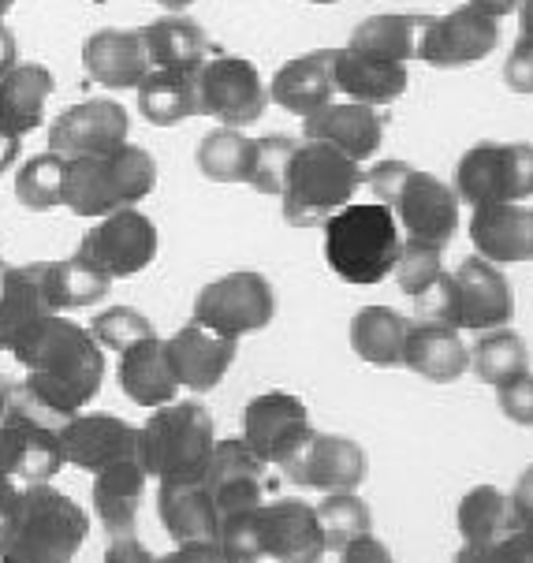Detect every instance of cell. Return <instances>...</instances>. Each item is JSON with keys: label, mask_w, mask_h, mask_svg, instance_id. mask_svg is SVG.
<instances>
[{"label": "cell", "mask_w": 533, "mask_h": 563, "mask_svg": "<svg viewBox=\"0 0 533 563\" xmlns=\"http://www.w3.org/2000/svg\"><path fill=\"white\" fill-rule=\"evenodd\" d=\"M12 355L19 366H26V396L56 422H68L101 393L104 347L93 340L90 329L64 313L34 321L12 347Z\"/></svg>", "instance_id": "6da1fadb"}, {"label": "cell", "mask_w": 533, "mask_h": 563, "mask_svg": "<svg viewBox=\"0 0 533 563\" xmlns=\"http://www.w3.org/2000/svg\"><path fill=\"white\" fill-rule=\"evenodd\" d=\"M90 533V515L60 489L31 485L0 515V563H71Z\"/></svg>", "instance_id": "7a4b0ae2"}, {"label": "cell", "mask_w": 533, "mask_h": 563, "mask_svg": "<svg viewBox=\"0 0 533 563\" xmlns=\"http://www.w3.org/2000/svg\"><path fill=\"white\" fill-rule=\"evenodd\" d=\"M221 549L240 563H321L329 552L318 508L307 500H265L221 522Z\"/></svg>", "instance_id": "3957f363"}, {"label": "cell", "mask_w": 533, "mask_h": 563, "mask_svg": "<svg viewBox=\"0 0 533 563\" xmlns=\"http://www.w3.org/2000/svg\"><path fill=\"white\" fill-rule=\"evenodd\" d=\"M60 426L26 396L23 385L12 388V404L0 418V515L12 511L31 485H45L60 474Z\"/></svg>", "instance_id": "277c9868"}, {"label": "cell", "mask_w": 533, "mask_h": 563, "mask_svg": "<svg viewBox=\"0 0 533 563\" xmlns=\"http://www.w3.org/2000/svg\"><path fill=\"white\" fill-rule=\"evenodd\" d=\"M321 228H325V262L340 280L369 288L392 276L403 251V228L388 206L347 202Z\"/></svg>", "instance_id": "5b68a950"}, {"label": "cell", "mask_w": 533, "mask_h": 563, "mask_svg": "<svg viewBox=\"0 0 533 563\" xmlns=\"http://www.w3.org/2000/svg\"><path fill=\"white\" fill-rule=\"evenodd\" d=\"M366 184L374 187L377 202L392 209L403 228V240L447 246L459 232V195L436 179L433 172L411 168L403 161H380L366 172Z\"/></svg>", "instance_id": "8992f818"}, {"label": "cell", "mask_w": 533, "mask_h": 563, "mask_svg": "<svg viewBox=\"0 0 533 563\" xmlns=\"http://www.w3.org/2000/svg\"><path fill=\"white\" fill-rule=\"evenodd\" d=\"M362 179H366V172H362L355 157L340 154L329 142H299L280 190L284 221L291 228L325 224L332 213H340L351 202V195L362 187Z\"/></svg>", "instance_id": "52a82bcc"}, {"label": "cell", "mask_w": 533, "mask_h": 563, "mask_svg": "<svg viewBox=\"0 0 533 563\" xmlns=\"http://www.w3.org/2000/svg\"><path fill=\"white\" fill-rule=\"evenodd\" d=\"M213 444V415L195 399H173L165 407H154L146 426H138V460L157 482L202 478Z\"/></svg>", "instance_id": "ba28073f"}, {"label": "cell", "mask_w": 533, "mask_h": 563, "mask_svg": "<svg viewBox=\"0 0 533 563\" xmlns=\"http://www.w3.org/2000/svg\"><path fill=\"white\" fill-rule=\"evenodd\" d=\"M157 187V165L135 142L109 150V154L68 157V184L64 206L79 217H104L112 209L138 206Z\"/></svg>", "instance_id": "9c48e42d"}, {"label": "cell", "mask_w": 533, "mask_h": 563, "mask_svg": "<svg viewBox=\"0 0 533 563\" xmlns=\"http://www.w3.org/2000/svg\"><path fill=\"white\" fill-rule=\"evenodd\" d=\"M425 307H430V318L447 321L459 332H489L515 318V291L497 262L474 254L455 273H444L441 288Z\"/></svg>", "instance_id": "30bf717a"}, {"label": "cell", "mask_w": 533, "mask_h": 563, "mask_svg": "<svg viewBox=\"0 0 533 563\" xmlns=\"http://www.w3.org/2000/svg\"><path fill=\"white\" fill-rule=\"evenodd\" d=\"M455 195L466 206L526 202L533 198V146L530 142H478L459 157Z\"/></svg>", "instance_id": "8fae6325"}, {"label": "cell", "mask_w": 533, "mask_h": 563, "mask_svg": "<svg viewBox=\"0 0 533 563\" xmlns=\"http://www.w3.org/2000/svg\"><path fill=\"white\" fill-rule=\"evenodd\" d=\"M190 75H195L198 117L216 120L221 128H246L262 120L269 104V86L262 82V71L243 56H206Z\"/></svg>", "instance_id": "7c38bea8"}, {"label": "cell", "mask_w": 533, "mask_h": 563, "mask_svg": "<svg viewBox=\"0 0 533 563\" xmlns=\"http://www.w3.org/2000/svg\"><path fill=\"white\" fill-rule=\"evenodd\" d=\"M276 318V291L262 273H227L221 280L206 284L195 299V318L206 329L221 332V336H251L262 332Z\"/></svg>", "instance_id": "4fadbf2b"}, {"label": "cell", "mask_w": 533, "mask_h": 563, "mask_svg": "<svg viewBox=\"0 0 533 563\" xmlns=\"http://www.w3.org/2000/svg\"><path fill=\"white\" fill-rule=\"evenodd\" d=\"M75 254L87 265H93V269H101L109 280L135 276L146 265H154L157 257V224L138 206L112 209V213L93 221Z\"/></svg>", "instance_id": "5bb4252c"}, {"label": "cell", "mask_w": 533, "mask_h": 563, "mask_svg": "<svg viewBox=\"0 0 533 563\" xmlns=\"http://www.w3.org/2000/svg\"><path fill=\"white\" fill-rule=\"evenodd\" d=\"M318 429L310 426V410L291 393H262L243 407V444L262 463L284 466Z\"/></svg>", "instance_id": "9a60e30c"}, {"label": "cell", "mask_w": 533, "mask_h": 563, "mask_svg": "<svg viewBox=\"0 0 533 563\" xmlns=\"http://www.w3.org/2000/svg\"><path fill=\"white\" fill-rule=\"evenodd\" d=\"M202 482L209 496H213L216 511H221V522L273 500V493H276L269 463H262L258 455L243 444V437H227V441L213 444V455H209V463L202 471Z\"/></svg>", "instance_id": "2e32d148"}, {"label": "cell", "mask_w": 533, "mask_h": 563, "mask_svg": "<svg viewBox=\"0 0 533 563\" xmlns=\"http://www.w3.org/2000/svg\"><path fill=\"white\" fill-rule=\"evenodd\" d=\"M500 42V19L474 8L466 0L463 8H452L447 15H430L418 42V60L430 68H466L485 60Z\"/></svg>", "instance_id": "e0dca14e"}, {"label": "cell", "mask_w": 533, "mask_h": 563, "mask_svg": "<svg viewBox=\"0 0 533 563\" xmlns=\"http://www.w3.org/2000/svg\"><path fill=\"white\" fill-rule=\"evenodd\" d=\"M284 474H288V482L302 485V489H318V493L358 489L369 474V455H366V448L355 444L351 437L313 433L310 441L284 463Z\"/></svg>", "instance_id": "ac0fdd59"}, {"label": "cell", "mask_w": 533, "mask_h": 563, "mask_svg": "<svg viewBox=\"0 0 533 563\" xmlns=\"http://www.w3.org/2000/svg\"><path fill=\"white\" fill-rule=\"evenodd\" d=\"M131 117L120 101L98 98L64 109L49 128V150L60 157H87V154H109L127 142Z\"/></svg>", "instance_id": "d6986e66"}, {"label": "cell", "mask_w": 533, "mask_h": 563, "mask_svg": "<svg viewBox=\"0 0 533 563\" xmlns=\"http://www.w3.org/2000/svg\"><path fill=\"white\" fill-rule=\"evenodd\" d=\"M64 463L75 471L98 474L120 460H138V426L116 415H71L60 426Z\"/></svg>", "instance_id": "ffe728a7"}, {"label": "cell", "mask_w": 533, "mask_h": 563, "mask_svg": "<svg viewBox=\"0 0 533 563\" xmlns=\"http://www.w3.org/2000/svg\"><path fill=\"white\" fill-rule=\"evenodd\" d=\"M165 347H168V362H173V374L179 380V388H190V393H213V388L224 380L227 366L235 362L240 340L221 336V332L190 321L165 340Z\"/></svg>", "instance_id": "44dd1931"}, {"label": "cell", "mask_w": 533, "mask_h": 563, "mask_svg": "<svg viewBox=\"0 0 533 563\" xmlns=\"http://www.w3.org/2000/svg\"><path fill=\"white\" fill-rule=\"evenodd\" d=\"M157 515L176 545H221V511L202 478L157 482Z\"/></svg>", "instance_id": "7402d4cb"}, {"label": "cell", "mask_w": 533, "mask_h": 563, "mask_svg": "<svg viewBox=\"0 0 533 563\" xmlns=\"http://www.w3.org/2000/svg\"><path fill=\"white\" fill-rule=\"evenodd\" d=\"M302 135L313 142H329L340 154L355 157L358 165L369 161L385 142V117L374 104L362 101H329L325 109L310 112L302 120Z\"/></svg>", "instance_id": "603a6c76"}, {"label": "cell", "mask_w": 533, "mask_h": 563, "mask_svg": "<svg viewBox=\"0 0 533 563\" xmlns=\"http://www.w3.org/2000/svg\"><path fill=\"white\" fill-rule=\"evenodd\" d=\"M470 240L485 262H533V206L492 202L474 206Z\"/></svg>", "instance_id": "cb8c5ba5"}, {"label": "cell", "mask_w": 533, "mask_h": 563, "mask_svg": "<svg viewBox=\"0 0 533 563\" xmlns=\"http://www.w3.org/2000/svg\"><path fill=\"white\" fill-rule=\"evenodd\" d=\"M403 366L418 377L433 380V385H452L470 369V347L463 343L459 329H452L447 321H411Z\"/></svg>", "instance_id": "d4e9b609"}, {"label": "cell", "mask_w": 533, "mask_h": 563, "mask_svg": "<svg viewBox=\"0 0 533 563\" xmlns=\"http://www.w3.org/2000/svg\"><path fill=\"white\" fill-rule=\"evenodd\" d=\"M82 68L104 90H135L146 79L149 60L142 49L138 31H120V26H104L93 31L82 42Z\"/></svg>", "instance_id": "484cf974"}, {"label": "cell", "mask_w": 533, "mask_h": 563, "mask_svg": "<svg viewBox=\"0 0 533 563\" xmlns=\"http://www.w3.org/2000/svg\"><path fill=\"white\" fill-rule=\"evenodd\" d=\"M116 380L131 404L149 407V410L173 404L179 396V380L173 374V362H168V347L157 332L120 351Z\"/></svg>", "instance_id": "4316f807"}, {"label": "cell", "mask_w": 533, "mask_h": 563, "mask_svg": "<svg viewBox=\"0 0 533 563\" xmlns=\"http://www.w3.org/2000/svg\"><path fill=\"white\" fill-rule=\"evenodd\" d=\"M336 98L332 82V49H313L284 64L269 82V101L280 104L284 112L307 120L310 112L325 109Z\"/></svg>", "instance_id": "83f0119b"}, {"label": "cell", "mask_w": 533, "mask_h": 563, "mask_svg": "<svg viewBox=\"0 0 533 563\" xmlns=\"http://www.w3.org/2000/svg\"><path fill=\"white\" fill-rule=\"evenodd\" d=\"M332 82L344 98L385 109L396 98H403L411 75H407V64L374 60V56H362L344 45V49H332Z\"/></svg>", "instance_id": "f1b7e54d"}, {"label": "cell", "mask_w": 533, "mask_h": 563, "mask_svg": "<svg viewBox=\"0 0 533 563\" xmlns=\"http://www.w3.org/2000/svg\"><path fill=\"white\" fill-rule=\"evenodd\" d=\"M53 307L42 291L37 262L12 265L0 257V351H12L34 321L49 318Z\"/></svg>", "instance_id": "f546056e"}, {"label": "cell", "mask_w": 533, "mask_h": 563, "mask_svg": "<svg viewBox=\"0 0 533 563\" xmlns=\"http://www.w3.org/2000/svg\"><path fill=\"white\" fill-rule=\"evenodd\" d=\"M146 466L142 460H120L104 471L93 474V511H98L101 527L120 538V533H135L142 496H146Z\"/></svg>", "instance_id": "4dcf8cb0"}, {"label": "cell", "mask_w": 533, "mask_h": 563, "mask_svg": "<svg viewBox=\"0 0 533 563\" xmlns=\"http://www.w3.org/2000/svg\"><path fill=\"white\" fill-rule=\"evenodd\" d=\"M53 71L45 64H15L0 75V128L19 139L42 128L45 101L53 98Z\"/></svg>", "instance_id": "1f68e13d"}, {"label": "cell", "mask_w": 533, "mask_h": 563, "mask_svg": "<svg viewBox=\"0 0 533 563\" xmlns=\"http://www.w3.org/2000/svg\"><path fill=\"white\" fill-rule=\"evenodd\" d=\"M142 49H146L149 71H195L209 56L206 31L187 15H160L149 26H142Z\"/></svg>", "instance_id": "d6a6232c"}, {"label": "cell", "mask_w": 533, "mask_h": 563, "mask_svg": "<svg viewBox=\"0 0 533 563\" xmlns=\"http://www.w3.org/2000/svg\"><path fill=\"white\" fill-rule=\"evenodd\" d=\"M425 23H430V15H403V12L369 15L351 31L347 49L388 64L418 60V42H422Z\"/></svg>", "instance_id": "836d02e7"}, {"label": "cell", "mask_w": 533, "mask_h": 563, "mask_svg": "<svg viewBox=\"0 0 533 563\" xmlns=\"http://www.w3.org/2000/svg\"><path fill=\"white\" fill-rule=\"evenodd\" d=\"M407 332H411V321L392 307H362L351 318V347L369 366L392 369L403 366Z\"/></svg>", "instance_id": "e575fe53"}, {"label": "cell", "mask_w": 533, "mask_h": 563, "mask_svg": "<svg viewBox=\"0 0 533 563\" xmlns=\"http://www.w3.org/2000/svg\"><path fill=\"white\" fill-rule=\"evenodd\" d=\"M37 276H42V291L49 299L53 313H68L93 307L109 295V276L93 265L82 262L79 254L64 257V262H37Z\"/></svg>", "instance_id": "d590c367"}, {"label": "cell", "mask_w": 533, "mask_h": 563, "mask_svg": "<svg viewBox=\"0 0 533 563\" xmlns=\"http://www.w3.org/2000/svg\"><path fill=\"white\" fill-rule=\"evenodd\" d=\"M135 90H138V112L149 123H157V128H168V123L198 117L195 75L190 71L154 68V71H146V79H142Z\"/></svg>", "instance_id": "8d00e7d4"}, {"label": "cell", "mask_w": 533, "mask_h": 563, "mask_svg": "<svg viewBox=\"0 0 533 563\" xmlns=\"http://www.w3.org/2000/svg\"><path fill=\"white\" fill-rule=\"evenodd\" d=\"M455 522H459L463 545H492V541H500L503 533L515 527L511 522L508 493L497 489V485H474L459 500Z\"/></svg>", "instance_id": "74e56055"}, {"label": "cell", "mask_w": 533, "mask_h": 563, "mask_svg": "<svg viewBox=\"0 0 533 563\" xmlns=\"http://www.w3.org/2000/svg\"><path fill=\"white\" fill-rule=\"evenodd\" d=\"M522 369H530V351L515 329H489L478 332V343L470 347V374L481 380V385H503Z\"/></svg>", "instance_id": "f35d334b"}, {"label": "cell", "mask_w": 533, "mask_h": 563, "mask_svg": "<svg viewBox=\"0 0 533 563\" xmlns=\"http://www.w3.org/2000/svg\"><path fill=\"white\" fill-rule=\"evenodd\" d=\"M254 139L240 128H216L198 142V168L213 184H246Z\"/></svg>", "instance_id": "ab89813d"}, {"label": "cell", "mask_w": 533, "mask_h": 563, "mask_svg": "<svg viewBox=\"0 0 533 563\" xmlns=\"http://www.w3.org/2000/svg\"><path fill=\"white\" fill-rule=\"evenodd\" d=\"M392 273H396L399 291L411 295L418 307H425L444 280V246L403 240V251H399V262Z\"/></svg>", "instance_id": "60d3db41"}, {"label": "cell", "mask_w": 533, "mask_h": 563, "mask_svg": "<svg viewBox=\"0 0 533 563\" xmlns=\"http://www.w3.org/2000/svg\"><path fill=\"white\" fill-rule=\"evenodd\" d=\"M64 184H68V157H60L49 150V154H34L23 168H19L15 195L26 209L45 213V209L64 206Z\"/></svg>", "instance_id": "b9f144b4"}, {"label": "cell", "mask_w": 533, "mask_h": 563, "mask_svg": "<svg viewBox=\"0 0 533 563\" xmlns=\"http://www.w3.org/2000/svg\"><path fill=\"white\" fill-rule=\"evenodd\" d=\"M318 519L321 530H325L329 552H340L347 541L369 533V508L355 489L325 493V500L318 504Z\"/></svg>", "instance_id": "7bdbcfd3"}, {"label": "cell", "mask_w": 533, "mask_h": 563, "mask_svg": "<svg viewBox=\"0 0 533 563\" xmlns=\"http://www.w3.org/2000/svg\"><path fill=\"white\" fill-rule=\"evenodd\" d=\"M299 142L284 139V135H265L254 139L251 146V168H246V184L258 195H280L284 179H288V165Z\"/></svg>", "instance_id": "ee69618b"}, {"label": "cell", "mask_w": 533, "mask_h": 563, "mask_svg": "<svg viewBox=\"0 0 533 563\" xmlns=\"http://www.w3.org/2000/svg\"><path fill=\"white\" fill-rule=\"evenodd\" d=\"M90 332H93V340H98L104 351H116V355H120V351L131 347V343L154 336V324H149L146 313L135 310V307H109V310H101L98 318H93Z\"/></svg>", "instance_id": "f6af8a7d"}, {"label": "cell", "mask_w": 533, "mask_h": 563, "mask_svg": "<svg viewBox=\"0 0 533 563\" xmlns=\"http://www.w3.org/2000/svg\"><path fill=\"white\" fill-rule=\"evenodd\" d=\"M455 563H533V522H519L492 545H463Z\"/></svg>", "instance_id": "bcb514c9"}, {"label": "cell", "mask_w": 533, "mask_h": 563, "mask_svg": "<svg viewBox=\"0 0 533 563\" xmlns=\"http://www.w3.org/2000/svg\"><path fill=\"white\" fill-rule=\"evenodd\" d=\"M497 404H500V415L515 426H533V374L522 369L511 380L497 385Z\"/></svg>", "instance_id": "7dc6e473"}, {"label": "cell", "mask_w": 533, "mask_h": 563, "mask_svg": "<svg viewBox=\"0 0 533 563\" xmlns=\"http://www.w3.org/2000/svg\"><path fill=\"white\" fill-rule=\"evenodd\" d=\"M503 82L515 93H533V37H519L503 64Z\"/></svg>", "instance_id": "c3c4849f"}, {"label": "cell", "mask_w": 533, "mask_h": 563, "mask_svg": "<svg viewBox=\"0 0 533 563\" xmlns=\"http://www.w3.org/2000/svg\"><path fill=\"white\" fill-rule=\"evenodd\" d=\"M340 563H396V560L374 533H362V538L347 541V545L340 549Z\"/></svg>", "instance_id": "681fc988"}, {"label": "cell", "mask_w": 533, "mask_h": 563, "mask_svg": "<svg viewBox=\"0 0 533 563\" xmlns=\"http://www.w3.org/2000/svg\"><path fill=\"white\" fill-rule=\"evenodd\" d=\"M154 563H240L232 560L221 545H179L165 556H157Z\"/></svg>", "instance_id": "f907efd6"}, {"label": "cell", "mask_w": 533, "mask_h": 563, "mask_svg": "<svg viewBox=\"0 0 533 563\" xmlns=\"http://www.w3.org/2000/svg\"><path fill=\"white\" fill-rule=\"evenodd\" d=\"M104 563H154V556H149V549L142 545L135 533H120L104 549Z\"/></svg>", "instance_id": "816d5d0a"}, {"label": "cell", "mask_w": 533, "mask_h": 563, "mask_svg": "<svg viewBox=\"0 0 533 563\" xmlns=\"http://www.w3.org/2000/svg\"><path fill=\"white\" fill-rule=\"evenodd\" d=\"M511 522H533V466L522 471V478L515 482V489H511Z\"/></svg>", "instance_id": "f5cc1de1"}, {"label": "cell", "mask_w": 533, "mask_h": 563, "mask_svg": "<svg viewBox=\"0 0 533 563\" xmlns=\"http://www.w3.org/2000/svg\"><path fill=\"white\" fill-rule=\"evenodd\" d=\"M19 64V49H15V34L4 26V19H0V75L8 68H15Z\"/></svg>", "instance_id": "db71d44e"}, {"label": "cell", "mask_w": 533, "mask_h": 563, "mask_svg": "<svg viewBox=\"0 0 533 563\" xmlns=\"http://www.w3.org/2000/svg\"><path fill=\"white\" fill-rule=\"evenodd\" d=\"M474 8H481V12H489V15H511V12H519V4L522 0H470Z\"/></svg>", "instance_id": "11a10c76"}, {"label": "cell", "mask_w": 533, "mask_h": 563, "mask_svg": "<svg viewBox=\"0 0 533 563\" xmlns=\"http://www.w3.org/2000/svg\"><path fill=\"white\" fill-rule=\"evenodd\" d=\"M519 31L522 37H533V0H522L519 4Z\"/></svg>", "instance_id": "9f6ffc18"}, {"label": "cell", "mask_w": 533, "mask_h": 563, "mask_svg": "<svg viewBox=\"0 0 533 563\" xmlns=\"http://www.w3.org/2000/svg\"><path fill=\"white\" fill-rule=\"evenodd\" d=\"M12 380H4L0 377V418H4V410H8V404H12Z\"/></svg>", "instance_id": "6f0895ef"}, {"label": "cell", "mask_w": 533, "mask_h": 563, "mask_svg": "<svg viewBox=\"0 0 533 563\" xmlns=\"http://www.w3.org/2000/svg\"><path fill=\"white\" fill-rule=\"evenodd\" d=\"M160 8H168V12H184V8H190L195 0H157Z\"/></svg>", "instance_id": "680465c9"}, {"label": "cell", "mask_w": 533, "mask_h": 563, "mask_svg": "<svg viewBox=\"0 0 533 563\" xmlns=\"http://www.w3.org/2000/svg\"><path fill=\"white\" fill-rule=\"evenodd\" d=\"M12 4H15V0H0V19H4V12H8Z\"/></svg>", "instance_id": "91938a15"}, {"label": "cell", "mask_w": 533, "mask_h": 563, "mask_svg": "<svg viewBox=\"0 0 533 563\" xmlns=\"http://www.w3.org/2000/svg\"><path fill=\"white\" fill-rule=\"evenodd\" d=\"M310 4H336V0H310Z\"/></svg>", "instance_id": "94428289"}]
</instances>
